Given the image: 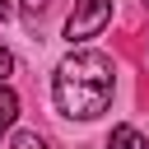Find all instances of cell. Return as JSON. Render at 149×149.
Here are the masks:
<instances>
[{
	"instance_id": "cell-6",
	"label": "cell",
	"mask_w": 149,
	"mask_h": 149,
	"mask_svg": "<svg viewBox=\"0 0 149 149\" xmlns=\"http://www.w3.org/2000/svg\"><path fill=\"white\" fill-rule=\"evenodd\" d=\"M9 74H14V51H9V47H0V84H5Z\"/></svg>"
},
{
	"instance_id": "cell-1",
	"label": "cell",
	"mask_w": 149,
	"mask_h": 149,
	"mask_svg": "<svg viewBox=\"0 0 149 149\" xmlns=\"http://www.w3.org/2000/svg\"><path fill=\"white\" fill-rule=\"evenodd\" d=\"M112 88H116V65L102 51H70L51 79V98H56L61 116H70V121L102 116L112 102Z\"/></svg>"
},
{
	"instance_id": "cell-2",
	"label": "cell",
	"mask_w": 149,
	"mask_h": 149,
	"mask_svg": "<svg viewBox=\"0 0 149 149\" xmlns=\"http://www.w3.org/2000/svg\"><path fill=\"white\" fill-rule=\"evenodd\" d=\"M107 19H112V0H74V9L65 19V42L74 47V42L98 37L107 28Z\"/></svg>"
},
{
	"instance_id": "cell-4",
	"label": "cell",
	"mask_w": 149,
	"mask_h": 149,
	"mask_svg": "<svg viewBox=\"0 0 149 149\" xmlns=\"http://www.w3.org/2000/svg\"><path fill=\"white\" fill-rule=\"evenodd\" d=\"M14 116H19V93L0 84V135H5L9 126H14Z\"/></svg>"
},
{
	"instance_id": "cell-8",
	"label": "cell",
	"mask_w": 149,
	"mask_h": 149,
	"mask_svg": "<svg viewBox=\"0 0 149 149\" xmlns=\"http://www.w3.org/2000/svg\"><path fill=\"white\" fill-rule=\"evenodd\" d=\"M14 14V0H0V19H9Z\"/></svg>"
},
{
	"instance_id": "cell-7",
	"label": "cell",
	"mask_w": 149,
	"mask_h": 149,
	"mask_svg": "<svg viewBox=\"0 0 149 149\" xmlns=\"http://www.w3.org/2000/svg\"><path fill=\"white\" fill-rule=\"evenodd\" d=\"M42 9H47V0H23V19H28V23H37Z\"/></svg>"
},
{
	"instance_id": "cell-9",
	"label": "cell",
	"mask_w": 149,
	"mask_h": 149,
	"mask_svg": "<svg viewBox=\"0 0 149 149\" xmlns=\"http://www.w3.org/2000/svg\"><path fill=\"white\" fill-rule=\"evenodd\" d=\"M144 5H149V0H144Z\"/></svg>"
},
{
	"instance_id": "cell-3",
	"label": "cell",
	"mask_w": 149,
	"mask_h": 149,
	"mask_svg": "<svg viewBox=\"0 0 149 149\" xmlns=\"http://www.w3.org/2000/svg\"><path fill=\"white\" fill-rule=\"evenodd\" d=\"M107 149H149V144H144V135H140L135 126H116L112 140H107Z\"/></svg>"
},
{
	"instance_id": "cell-5",
	"label": "cell",
	"mask_w": 149,
	"mask_h": 149,
	"mask_svg": "<svg viewBox=\"0 0 149 149\" xmlns=\"http://www.w3.org/2000/svg\"><path fill=\"white\" fill-rule=\"evenodd\" d=\"M9 149H47V140H42V135H37V130H19V135H14V144H9Z\"/></svg>"
}]
</instances>
